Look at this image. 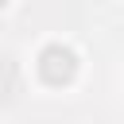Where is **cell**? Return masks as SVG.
I'll return each mask as SVG.
<instances>
[{
	"label": "cell",
	"instance_id": "cell-1",
	"mask_svg": "<svg viewBox=\"0 0 124 124\" xmlns=\"http://www.w3.org/2000/svg\"><path fill=\"white\" fill-rule=\"evenodd\" d=\"M78 70H81V58H78V50L66 46V43H46V46L39 50V58H35V74H39V81L50 85V89L70 85V81L78 78Z\"/></svg>",
	"mask_w": 124,
	"mask_h": 124
},
{
	"label": "cell",
	"instance_id": "cell-2",
	"mask_svg": "<svg viewBox=\"0 0 124 124\" xmlns=\"http://www.w3.org/2000/svg\"><path fill=\"white\" fill-rule=\"evenodd\" d=\"M8 4H12V0H0V12H4V8H8Z\"/></svg>",
	"mask_w": 124,
	"mask_h": 124
}]
</instances>
